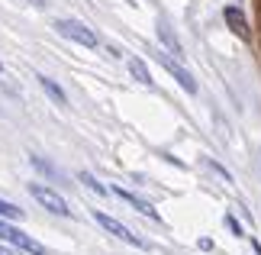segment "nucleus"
Returning <instances> with one entry per match:
<instances>
[{
	"instance_id": "5",
	"label": "nucleus",
	"mask_w": 261,
	"mask_h": 255,
	"mask_svg": "<svg viewBox=\"0 0 261 255\" xmlns=\"http://www.w3.org/2000/svg\"><path fill=\"white\" fill-rule=\"evenodd\" d=\"M158 62L168 68V75H174V81L187 90V94H197V81H194V75H190L187 68H180V65H177V58L171 62V55H168V52H158Z\"/></svg>"
},
{
	"instance_id": "7",
	"label": "nucleus",
	"mask_w": 261,
	"mask_h": 255,
	"mask_svg": "<svg viewBox=\"0 0 261 255\" xmlns=\"http://www.w3.org/2000/svg\"><path fill=\"white\" fill-rule=\"evenodd\" d=\"M110 191H113V194H116L119 200H126L129 207H136L139 213H145V217H152V220H158V210H155V207H152V203H148V200H142V197H136V194H129V191H123V188H110Z\"/></svg>"
},
{
	"instance_id": "4",
	"label": "nucleus",
	"mask_w": 261,
	"mask_h": 255,
	"mask_svg": "<svg viewBox=\"0 0 261 255\" xmlns=\"http://www.w3.org/2000/svg\"><path fill=\"white\" fill-rule=\"evenodd\" d=\"M94 220L103 226L107 233H113L116 239H123V242H129V246H136V249H145V239H139V236H133V229L129 226H123L119 220H113V217H107V213H100V210H94Z\"/></svg>"
},
{
	"instance_id": "11",
	"label": "nucleus",
	"mask_w": 261,
	"mask_h": 255,
	"mask_svg": "<svg viewBox=\"0 0 261 255\" xmlns=\"http://www.w3.org/2000/svg\"><path fill=\"white\" fill-rule=\"evenodd\" d=\"M81 184H84L87 191H94V194H97V197H103V194L110 191V188H103V184H100V181H97L94 175H90V171H81Z\"/></svg>"
},
{
	"instance_id": "2",
	"label": "nucleus",
	"mask_w": 261,
	"mask_h": 255,
	"mask_svg": "<svg viewBox=\"0 0 261 255\" xmlns=\"http://www.w3.org/2000/svg\"><path fill=\"white\" fill-rule=\"evenodd\" d=\"M0 239L10 242V246H16V249H23V252H29V255H45V249L39 246L33 236H26L23 229L10 226V223H4V220H0Z\"/></svg>"
},
{
	"instance_id": "14",
	"label": "nucleus",
	"mask_w": 261,
	"mask_h": 255,
	"mask_svg": "<svg viewBox=\"0 0 261 255\" xmlns=\"http://www.w3.org/2000/svg\"><path fill=\"white\" fill-rule=\"evenodd\" d=\"M226 226H229V229H232V233H236V236H242V226H239V220H236V217H226Z\"/></svg>"
},
{
	"instance_id": "3",
	"label": "nucleus",
	"mask_w": 261,
	"mask_h": 255,
	"mask_svg": "<svg viewBox=\"0 0 261 255\" xmlns=\"http://www.w3.org/2000/svg\"><path fill=\"white\" fill-rule=\"evenodd\" d=\"M29 194H33V197L42 203L45 210H52L55 217H68V213H71V210H68V200H65L58 191L45 188V184H29Z\"/></svg>"
},
{
	"instance_id": "9",
	"label": "nucleus",
	"mask_w": 261,
	"mask_h": 255,
	"mask_svg": "<svg viewBox=\"0 0 261 255\" xmlns=\"http://www.w3.org/2000/svg\"><path fill=\"white\" fill-rule=\"evenodd\" d=\"M39 84H42V90H45V94H48V97H52V100H55V104H58V107H65V104H68V97H65V90H62V87H58V84H55V81H52V78H45V75H42V78H39Z\"/></svg>"
},
{
	"instance_id": "6",
	"label": "nucleus",
	"mask_w": 261,
	"mask_h": 255,
	"mask_svg": "<svg viewBox=\"0 0 261 255\" xmlns=\"http://www.w3.org/2000/svg\"><path fill=\"white\" fill-rule=\"evenodd\" d=\"M223 19L229 23V29L239 36V39H252V29H248V19H245V13L239 7H226L223 10Z\"/></svg>"
},
{
	"instance_id": "10",
	"label": "nucleus",
	"mask_w": 261,
	"mask_h": 255,
	"mask_svg": "<svg viewBox=\"0 0 261 255\" xmlns=\"http://www.w3.org/2000/svg\"><path fill=\"white\" fill-rule=\"evenodd\" d=\"M129 71H133V78L139 81V84H152V71L145 68L142 58H129Z\"/></svg>"
},
{
	"instance_id": "8",
	"label": "nucleus",
	"mask_w": 261,
	"mask_h": 255,
	"mask_svg": "<svg viewBox=\"0 0 261 255\" xmlns=\"http://www.w3.org/2000/svg\"><path fill=\"white\" fill-rule=\"evenodd\" d=\"M158 36H162V42H165V49H168V52H174V58H184V49H180L177 36H174V33H171V29H168L165 23L158 26Z\"/></svg>"
},
{
	"instance_id": "15",
	"label": "nucleus",
	"mask_w": 261,
	"mask_h": 255,
	"mask_svg": "<svg viewBox=\"0 0 261 255\" xmlns=\"http://www.w3.org/2000/svg\"><path fill=\"white\" fill-rule=\"evenodd\" d=\"M26 4H33V7H45L48 0H26Z\"/></svg>"
},
{
	"instance_id": "12",
	"label": "nucleus",
	"mask_w": 261,
	"mask_h": 255,
	"mask_svg": "<svg viewBox=\"0 0 261 255\" xmlns=\"http://www.w3.org/2000/svg\"><path fill=\"white\" fill-rule=\"evenodd\" d=\"M16 217H23V210L13 207L10 200H0V220H16Z\"/></svg>"
},
{
	"instance_id": "1",
	"label": "nucleus",
	"mask_w": 261,
	"mask_h": 255,
	"mask_svg": "<svg viewBox=\"0 0 261 255\" xmlns=\"http://www.w3.org/2000/svg\"><path fill=\"white\" fill-rule=\"evenodd\" d=\"M55 29H58V36L71 39V42H81V45H87V49H94V45H97V33H94L90 26L77 23V19H58Z\"/></svg>"
},
{
	"instance_id": "13",
	"label": "nucleus",
	"mask_w": 261,
	"mask_h": 255,
	"mask_svg": "<svg viewBox=\"0 0 261 255\" xmlns=\"http://www.w3.org/2000/svg\"><path fill=\"white\" fill-rule=\"evenodd\" d=\"M203 165H210V168H213V171H216V175H219V178H223V181H226V184H232V175H229V171H226V168H219V165H216V161H213V158H206V155H203Z\"/></svg>"
},
{
	"instance_id": "16",
	"label": "nucleus",
	"mask_w": 261,
	"mask_h": 255,
	"mask_svg": "<svg viewBox=\"0 0 261 255\" xmlns=\"http://www.w3.org/2000/svg\"><path fill=\"white\" fill-rule=\"evenodd\" d=\"M0 255H13V252H10V249H4V246H0Z\"/></svg>"
}]
</instances>
